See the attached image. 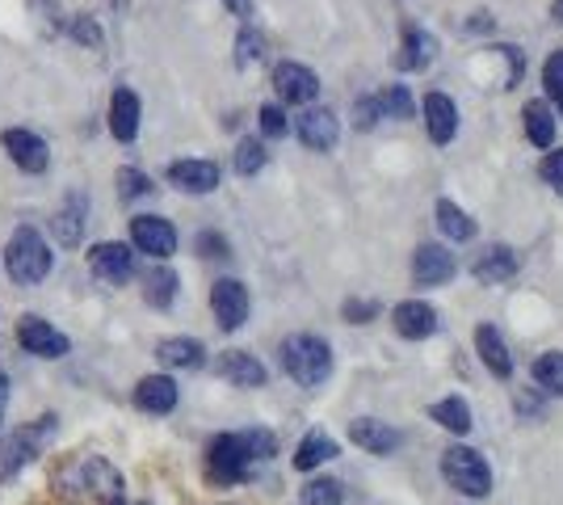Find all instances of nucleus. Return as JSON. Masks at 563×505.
<instances>
[{
	"mask_svg": "<svg viewBox=\"0 0 563 505\" xmlns=\"http://www.w3.org/2000/svg\"><path fill=\"white\" fill-rule=\"evenodd\" d=\"M278 455V438L269 430L219 433L207 447V476L214 484H240L257 472V463Z\"/></svg>",
	"mask_w": 563,
	"mask_h": 505,
	"instance_id": "1",
	"label": "nucleus"
},
{
	"mask_svg": "<svg viewBox=\"0 0 563 505\" xmlns=\"http://www.w3.org/2000/svg\"><path fill=\"white\" fill-rule=\"evenodd\" d=\"M278 359L299 387H320L332 375V345L316 333H290L282 341Z\"/></svg>",
	"mask_w": 563,
	"mask_h": 505,
	"instance_id": "2",
	"label": "nucleus"
},
{
	"mask_svg": "<svg viewBox=\"0 0 563 505\" xmlns=\"http://www.w3.org/2000/svg\"><path fill=\"white\" fill-rule=\"evenodd\" d=\"M4 270H9V278L18 283V287H34V283H43L51 274V249L43 241V232L38 228H30L22 223L9 244H4Z\"/></svg>",
	"mask_w": 563,
	"mask_h": 505,
	"instance_id": "3",
	"label": "nucleus"
},
{
	"mask_svg": "<svg viewBox=\"0 0 563 505\" xmlns=\"http://www.w3.org/2000/svg\"><path fill=\"white\" fill-rule=\"evenodd\" d=\"M442 476L450 481V488H459L467 497H488L493 493V468L471 447H446L442 451Z\"/></svg>",
	"mask_w": 563,
	"mask_h": 505,
	"instance_id": "4",
	"label": "nucleus"
},
{
	"mask_svg": "<svg viewBox=\"0 0 563 505\" xmlns=\"http://www.w3.org/2000/svg\"><path fill=\"white\" fill-rule=\"evenodd\" d=\"M76 484H80V493H89L97 505H122V476H118V468L110 459L101 455H89L80 459V468H76Z\"/></svg>",
	"mask_w": 563,
	"mask_h": 505,
	"instance_id": "5",
	"label": "nucleus"
},
{
	"mask_svg": "<svg viewBox=\"0 0 563 505\" xmlns=\"http://www.w3.org/2000/svg\"><path fill=\"white\" fill-rule=\"evenodd\" d=\"M211 312L219 320L223 333H235L249 325V312H253V299H249V287L240 278H219L211 287Z\"/></svg>",
	"mask_w": 563,
	"mask_h": 505,
	"instance_id": "6",
	"label": "nucleus"
},
{
	"mask_svg": "<svg viewBox=\"0 0 563 505\" xmlns=\"http://www.w3.org/2000/svg\"><path fill=\"white\" fill-rule=\"evenodd\" d=\"M51 433H55V417H43V421H38V430H34V426H25V430L9 433V438L0 442V476H13L22 463H30V459L38 455V447L47 442Z\"/></svg>",
	"mask_w": 563,
	"mask_h": 505,
	"instance_id": "7",
	"label": "nucleus"
},
{
	"mask_svg": "<svg viewBox=\"0 0 563 505\" xmlns=\"http://www.w3.org/2000/svg\"><path fill=\"white\" fill-rule=\"evenodd\" d=\"M18 345L25 354H38V359H64L71 350L68 333H59L43 316H22L18 320Z\"/></svg>",
	"mask_w": 563,
	"mask_h": 505,
	"instance_id": "8",
	"label": "nucleus"
},
{
	"mask_svg": "<svg viewBox=\"0 0 563 505\" xmlns=\"http://www.w3.org/2000/svg\"><path fill=\"white\" fill-rule=\"evenodd\" d=\"M131 244L147 257L165 262V257L177 253V228L165 216H135L131 219Z\"/></svg>",
	"mask_w": 563,
	"mask_h": 505,
	"instance_id": "9",
	"label": "nucleus"
},
{
	"mask_svg": "<svg viewBox=\"0 0 563 505\" xmlns=\"http://www.w3.org/2000/svg\"><path fill=\"white\" fill-rule=\"evenodd\" d=\"M0 144L9 152V161L22 168V173H47L51 165V147L43 135H34L30 127H9L4 135H0Z\"/></svg>",
	"mask_w": 563,
	"mask_h": 505,
	"instance_id": "10",
	"label": "nucleus"
},
{
	"mask_svg": "<svg viewBox=\"0 0 563 505\" xmlns=\"http://www.w3.org/2000/svg\"><path fill=\"white\" fill-rule=\"evenodd\" d=\"M89 270H93L101 283L122 287V283H131V274H135V253H131V244H122V241H101L89 249Z\"/></svg>",
	"mask_w": 563,
	"mask_h": 505,
	"instance_id": "11",
	"label": "nucleus"
},
{
	"mask_svg": "<svg viewBox=\"0 0 563 505\" xmlns=\"http://www.w3.org/2000/svg\"><path fill=\"white\" fill-rule=\"evenodd\" d=\"M274 89H278L282 106H311L320 94V76L303 64H295V59H286L274 68Z\"/></svg>",
	"mask_w": 563,
	"mask_h": 505,
	"instance_id": "12",
	"label": "nucleus"
},
{
	"mask_svg": "<svg viewBox=\"0 0 563 505\" xmlns=\"http://www.w3.org/2000/svg\"><path fill=\"white\" fill-rule=\"evenodd\" d=\"M454 253L442 249V244H417L412 249V283L417 287H442L454 278Z\"/></svg>",
	"mask_w": 563,
	"mask_h": 505,
	"instance_id": "13",
	"label": "nucleus"
},
{
	"mask_svg": "<svg viewBox=\"0 0 563 505\" xmlns=\"http://www.w3.org/2000/svg\"><path fill=\"white\" fill-rule=\"evenodd\" d=\"M517 270H521V257H517V249H509V244H484L479 257H475V265H471L475 283H484V287L509 283Z\"/></svg>",
	"mask_w": 563,
	"mask_h": 505,
	"instance_id": "14",
	"label": "nucleus"
},
{
	"mask_svg": "<svg viewBox=\"0 0 563 505\" xmlns=\"http://www.w3.org/2000/svg\"><path fill=\"white\" fill-rule=\"evenodd\" d=\"M391 325H396L399 337H408V341H424V337L438 333V308L433 304H424V299H404L391 308Z\"/></svg>",
	"mask_w": 563,
	"mask_h": 505,
	"instance_id": "15",
	"label": "nucleus"
},
{
	"mask_svg": "<svg viewBox=\"0 0 563 505\" xmlns=\"http://www.w3.org/2000/svg\"><path fill=\"white\" fill-rule=\"evenodd\" d=\"M140 119H143V101L135 89L118 85L114 97H110V135L118 144H131L140 135Z\"/></svg>",
	"mask_w": 563,
	"mask_h": 505,
	"instance_id": "16",
	"label": "nucleus"
},
{
	"mask_svg": "<svg viewBox=\"0 0 563 505\" xmlns=\"http://www.w3.org/2000/svg\"><path fill=\"white\" fill-rule=\"evenodd\" d=\"M350 442L362 447V451H371V455H391V451H399L404 433L396 426H387V421H375V417H353Z\"/></svg>",
	"mask_w": 563,
	"mask_h": 505,
	"instance_id": "17",
	"label": "nucleus"
},
{
	"mask_svg": "<svg viewBox=\"0 0 563 505\" xmlns=\"http://www.w3.org/2000/svg\"><path fill=\"white\" fill-rule=\"evenodd\" d=\"M131 400H135V409L152 413V417H165V413L177 409L181 392H177V384L168 375H143L135 392H131Z\"/></svg>",
	"mask_w": 563,
	"mask_h": 505,
	"instance_id": "18",
	"label": "nucleus"
},
{
	"mask_svg": "<svg viewBox=\"0 0 563 505\" xmlns=\"http://www.w3.org/2000/svg\"><path fill=\"white\" fill-rule=\"evenodd\" d=\"M438 55V39L424 25H404V43H399L396 68L399 73H424Z\"/></svg>",
	"mask_w": 563,
	"mask_h": 505,
	"instance_id": "19",
	"label": "nucleus"
},
{
	"mask_svg": "<svg viewBox=\"0 0 563 505\" xmlns=\"http://www.w3.org/2000/svg\"><path fill=\"white\" fill-rule=\"evenodd\" d=\"M299 140L303 147L311 152H332L336 140H341V119L324 110V106H316V110H303V119H299Z\"/></svg>",
	"mask_w": 563,
	"mask_h": 505,
	"instance_id": "20",
	"label": "nucleus"
},
{
	"mask_svg": "<svg viewBox=\"0 0 563 505\" xmlns=\"http://www.w3.org/2000/svg\"><path fill=\"white\" fill-rule=\"evenodd\" d=\"M168 182L186 194H211L219 190V165L214 161H173L168 165Z\"/></svg>",
	"mask_w": 563,
	"mask_h": 505,
	"instance_id": "21",
	"label": "nucleus"
},
{
	"mask_svg": "<svg viewBox=\"0 0 563 505\" xmlns=\"http://www.w3.org/2000/svg\"><path fill=\"white\" fill-rule=\"evenodd\" d=\"M214 371L235 387H261L265 384V375H269V371L261 366L257 354H249V350H223L219 362H214Z\"/></svg>",
	"mask_w": 563,
	"mask_h": 505,
	"instance_id": "22",
	"label": "nucleus"
},
{
	"mask_svg": "<svg viewBox=\"0 0 563 505\" xmlns=\"http://www.w3.org/2000/svg\"><path fill=\"white\" fill-rule=\"evenodd\" d=\"M424 127L433 144H450L459 135V106L446 94H424Z\"/></svg>",
	"mask_w": 563,
	"mask_h": 505,
	"instance_id": "23",
	"label": "nucleus"
},
{
	"mask_svg": "<svg viewBox=\"0 0 563 505\" xmlns=\"http://www.w3.org/2000/svg\"><path fill=\"white\" fill-rule=\"evenodd\" d=\"M475 350H479V362L493 371L496 380L514 375V354H509V345H505V337H500L496 325H479L475 329Z\"/></svg>",
	"mask_w": 563,
	"mask_h": 505,
	"instance_id": "24",
	"label": "nucleus"
},
{
	"mask_svg": "<svg viewBox=\"0 0 563 505\" xmlns=\"http://www.w3.org/2000/svg\"><path fill=\"white\" fill-rule=\"evenodd\" d=\"M156 359L165 362L168 371H198L207 362V345L198 337H165L156 345Z\"/></svg>",
	"mask_w": 563,
	"mask_h": 505,
	"instance_id": "25",
	"label": "nucleus"
},
{
	"mask_svg": "<svg viewBox=\"0 0 563 505\" xmlns=\"http://www.w3.org/2000/svg\"><path fill=\"white\" fill-rule=\"evenodd\" d=\"M51 232H55V241L68 244V249H76V244H80V237H85V194H71L68 202L55 211V219H51Z\"/></svg>",
	"mask_w": 563,
	"mask_h": 505,
	"instance_id": "26",
	"label": "nucleus"
},
{
	"mask_svg": "<svg viewBox=\"0 0 563 505\" xmlns=\"http://www.w3.org/2000/svg\"><path fill=\"white\" fill-rule=\"evenodd\" d=\"M336 455H341V451H336V442H332L329 433L311 430L303 442H299V451H295V468H299V472H316L320 463H329V459H336Z\"/></svg>",
	"mask_w": 563,
	"mask_h": 505,
	"instance_id": "27",
	"label": "nucleus"
},
{
	"mask_svg": "<svg viewBox=\"0 0 563 505\" xmlns=\"http://www.w3.org/2000/svg\"><path fill=\"white\" fill-rule=\"evenodd\" d=\"M177 287H181V278H177L168 265H156V270L143 274V299H147L152 308H173Z\"/></svg>",
	"mask_w": 563,
	"mask_h": 505,
	"instance_id": "28",
	"label": "nucleus"
},
{
	"mask_svg": "<svg viewBox=\"0 0 563 505\" xmlns=\"http://www.w3.org/2000/svg\"><path fill=\"white\" fill-rule=\"evenodd\" d=\"M378 119H412L417 114V97L408 94V85H383L375 94Z\"/></svg>",
	"mask_w": 563,
	"mask_h": 505,
	"instance_id": "29",
	"label": "nucleus"
},
{
	"mask_svg": "<svg viewBox=\"0 0 563 505\" xmlns=\"http://www.w3.org/2000/svg\"><path fill=\"white\" fill-rule=\"evenodd\" d=\"M438 228H442L446 241H471L475 237V219L450 198H438Z\"/></svg>",
	"mask_w": 563,
	"mask_h": 505,
	"instance_id": "30",
	"label": "nucleus"
},
{
	"mask_svg": "<svg viewBox=\"0 0 563 505\" xmlns=\"http://www.w3.org/2000/svg\"><path fill=\"white\" fill-rule=\"evenodd\" d=\"M526 135L534 147H551L555 144V119H551V106L547 101H526Z\"/></svg>",
	"mask_w": 563,
	"mask_h": 505,
	"instance_id": "31",
	"label": "nucleus"
},
{
	"mask_svg": "<svg viewBox=\"0 0 563 505\" xmlns=\"http://www.w3.org/2000/svg\"><path fill=\"white\" fill-rule=\"evenodd\" d=\"M429 417L450 433H467L471 430V409L463 396H446V400H438V405H429Z\"/></svg>",
	"mask_w": 563,
	"mask_h": 505,
	"instance_id": "32",
	"label": "nucleus"
},
{
	"mask_svg": "<svg viewBox=\"0 0 563 505\" xmlns=\"http://www.w3.org/2000/svg\"><path fill=\"white\" fill-rule=\"evenodd\" d=\"M530 375H534V384H539L542 392L563 396V350H547V354H539L534 366H530Z\"/></svg>",
	"mask_w": 563,
	"mask_h": 505,
	"instance_id": "33",
	"label": "nucleus"
},
{
	"mask_svg": "<svg viewBox=\"0 0 563 505\" xmlns=\"http://www.w3.org/2000/svg\"><path fill=\"white\" fill-rule=\"evenodd\" d=\"M299 505H345V493L332 476H316L299 488Z\"/></svg>",
	"mask_w": 563,
	"mask_h": 505,
	"instance_id": "34",
	"label": "nucleus"
},
{
	"mask_svg": "<svg viewBox=\"0 0 563 505\" xmlns=\"http://www.w3.org/2000/svg\"><path fill=\"white\" fill-rule=\"evenodd\" d=\"M265 161H269V152H265V144H261V140H253V135L235 144L232 165H235V173H240V177H253V173H261V168H265Z\"/></svg>",
	"mask_w": 563,
	"mask_h": 505,
	"instance_id": "35",
	"label": "nucleus"
},
{
	"mask_svg": "<svg viewBox=\"0 0 563 505\" xmlns=\"http://www.w3.org/2000/svg\"><path fill=\"white\" fill-rule=\"evenodd\" d=\"M64 30H68V39H76L80 47H101V43H106L101 25H97L89 13H76V18H68V22H64Z\"/></svg>",
	"mask_w": 563,
	"mask_h": 505,
	"instance_id": "36",
	"label": "nucleus"
},
{
	"mask_svg": "<svg viewBox=\"0 0 563 505\" xmlns=\"http://www.w3.org/2000/svg\"><path fill=\"white\" fill-rule=\"evenodd\" d=\"M118 194H122V198H126V202H131V198H143V194H152V177H147V173H143V168H118Z\"/></svg>",
	"mask_w": 563,
	"mask_h": 505,
	"instance_id": "37",
	"label": "nucleus"
},
{
	"mask_svg": "<svg viewBox=\"0 0 563 505\" xmlns=\"http://www.w3.org/2000/svg\"><path fill=\"white\" fill-rule=\"evenodd\" d=\"M261 55H265V34L261 30H240V39H235V64L244 68V64H257Z\"/></svg>",
	"mask_w": 563,
	"mask_h": 505,
	"instance_id": "38",
	"label": "nucleus"
},
{
	"mask_svg": "<svg viewBox=\"0 0 563 505\" xmlns=\"http://www.w3.org/2000/svg\"><path fill=\"white\" fill-rule=\"evenodd\" d=\"M257 119H261V135H269V140H282V135L290 131V127H286V110L274 106V101H265V106H261Z\"/></svg>",
	"mask_w": 563,
	"mask_h": 505,
	"instance_id": "39",
	"label": "nucleus"
},
{
	"mask_svg": "<svg viewBox=\"0 0 563 505\" xmlns=\"http://www.w3.org/2000/svg\"><path fill=\"white\" fill-rule=\"evenodd\" d=\"M378 299H345L341 304V316L350 320V325H371V320H378Z\"/></svg>",
	"mask_w": 563,
	"mask_h": 505,
	"instance_id": "40",
	"label": "nucleus"
},
{
	"mask_svg": "<svg viewBox=\"0 0 563 505\" xmlns=\"http://www.w3.org/2000/svg\"><path fill=\"white\" fill-rule=\"evenodd\" d=\"M542 85L555 101H563V51H551V59L542 64Z\"/></svg>",
	"mask_w": 563,
	"mask_h": 505,
	"instance_id": "41",
	"label": "nucleus"
},
{
	"mask_svg": "<svg viewBox=\"0 0 563 505\" xmlns=\"http://www.w3.org/2000/svg\"><path fill=\"white\" fill-rule=\"evenodd\" d=\"M198 253H202V257H214V262L232 257V249H228V241H223L219 232H198Z\"/></svg>",
	"mask_w": 563,
	"mask_h": 505,
	"instance_id": "42",
	"label": "nucleus"
},
{
	"mask_svg": "<svg viewBox=\"0 0 563 505\" xmlns=\"http://www.w3.org/2000/svg\"><path fill=\"white\" fill-rule=\"evenodd\" d=\"M539 173H542V182H551V186L563 194V147L560 152H547V156H542Z\"/></svg>",
	"mask_w": 563,
	"mask_h": 505,
	"instance_id": "43",
	"label": "nucleus"
},
{
	"mask_svg": "<svg viewBox=\"0 0 563 505\" xmlns=\"http://www.w3.org/2000/svg\"><path fill=\"white\" fill-rule=\"evenodd\" d=\"M375 119H378L375 97H357V106H353V127H357V131H371Z\"/></svg>",
	"mask_w": 563,
	"mask_h": 505,
	"instance_id": "44",
	"label": "nucleus"
},
{
	"mask_svg": "<svg viewBox=\"0 0 563 505\" xmlns=\"http://www.w3.org/2000/svg\"><path fill=\"white\" fill-rule=\"evenodd\" d=\"M493 13H471V22H467V30H475V34H479V30H484V34H488V30H493Z\"/></svg>",
	"mask_w": 563,
	"mask_h": 505,
	"instance_id": "45",
	"label": "nucleus"
},
{
	"mask_svg": "<svg viewBox=\"0 0 563 505\" xmlns=\"http://www.w3.org/2000/svg\"><path fill=\"white\" fill-rule=\"evenodd\" d=\"M223 4L232 9L235 18H249V13H253V0H223Z\"/></svg>",
	"mask_w": 563,
	"mask_h": 505,
	"instance_id": "46",
	"label": "nucleus"
},
{
	"mask_svg": "<svg viewBox=\"0 0 563 505\" xmlns=\"http://www.w3.org/2000/svg\"><path fill=\"white\" fill-rule=\"evenodd\" d=\"M4 409H9V375L0 371V417H4Z\"/></svg>",
	"mask_w": 563,
	"mask_h": 505,
	"instance_id": "47",
	"label": "nucleus"
},
{
	"mask_svg": "<svg viewBox=\"0 0 563 505\" xmlns=\"http://www.w3.org/2000/svg\"><path fill=\"white\" fill-rule=\"evenodd\" d=\"M551 18H555V22H563V0H551Z\"/></svg>",
	"mask_w": 563,
	"mask_h": 505,
	"instance_id": "48",
	"label": "nucleus"
},
{
	"mask_svg": "<svg viewBox=\"0 0 563 505\" xmlns=\"http://www.w3.org/2000/svg\"><path fill=\"white\" fill-rule=\"evenodd\" d=\"M560 110H563V101H560Z\"/></svg>",
	"mask_w": 563,
	"mask_h": 505,
	"instance_id": "49",
	"label": "nucleus"
},
{
	"mask_svg": "<svg viewBox=\"0 0 563 505\" xmlns=\"http://www.w3.org/2000/svg\"><path fill=\"white\" fill-rule=\"evenodd\" d=\"M122 505H126V502H122Z\"/></svg>",
	"mask_w": 563,
	"mask_h": 505,
	"instance_id": "50",
	"label": "nucleus"
}]
</instances>
